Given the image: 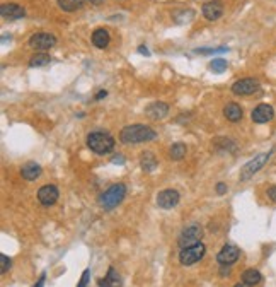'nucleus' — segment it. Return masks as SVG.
<instances>
[{
    "mask_svg": "<svg viewBox=\"0 0 276 287\" xmlns=\"http://www.w3.org/2000/svg\"><path fill=\"white\" fill-rule=\"evenodd\" d=\"M157 137L155 130H152L150 126L147 125H128L121 130L120 133V140L126 146H133V144H142V142H148L154 140Z\"/></svg>",
    "mask_w": 276,
    "mask_h": 287,
    "instance_id": "obj_1",
    "label": "nucleus"
},
{
    "mask_svg": "<svg viewBox=\"0 0 276 287\" xmlns=\"http://www.w3.org/2000/svg\"><path fill=\"white\" fill-rule=\"evenodd\" d=\"M87 147L96 154H109L114 149V138L108 132H92L87 135Z\"/></svg>",
    "mask_w": 276,
    "mask_h": 287,
    "instance_id": "obj_2",
    "label": "nucleus"
},
{
    "mask_svg": "<svg viewBox=\"0 0 276 287\" xmlns=\"http://www.w3.org/2000/svg\"><path fill=\"white\" fill-rule=\"evenodd\" d=\"M126 195V187L123 183H116V185H111L103 195L99 197V205L103 207L106 210H111L114 209L116 205L121 204V200L125 198Z\"/></svg>",
    "mask_w": 276,
    "mask_h": 287,
    "instance_id": "obj_3",
    "label": "nucleus"
},
{
    "mask_svg": "<svg viewBox=\"0 0 276 287\" xmlns=\"http://www.w3.org/2000/svg\"><path fill=\"white\" fill-rule=\"evenodd\" d=\"M205 244L203 243H198V244H193V246H188V248H182L181 253H179V261L181 265H186V267H189V265L196 263L205 256Z\"/></svg>",
    "mask_w": 276,
    "mask_h": 287,
    "instance_id": "obj_4",
    "label": "nucleus"
},
{
    "mask_svg": "<svg viewBox=\"0 0 276 287\" xmlns=\"http://www.w3.org/2000/svg\"><path fill=\"white\" fill-rule=\"evenodd\" d=\"M203 238V229L201 226L198 224H193V226H188L182 229V233L179 236V246L181 248H188V246H193V244H198L201 243L199 239Z\"/></svg>",
    "mask_w": 276,
    "mask_h": 287,
    "instance_id": "obj_5",
    "label": "nucleus"
},
{
    "mask_svg": "<svg viewBox=\"0 0 276 287\" xmlns=\"http://www.w3.org/2000/svg\"><path fill=\"white\" fill-rule=\"evenodd\" d=\"M269 156L271 153H266V154H259L256 156V158L252 159V161H249L247 164H245L244 168H242V171H240V181H247L252 178L256 173L261 170L262 166L266 164V161L269 159Z\"/></svg>",
    "mask_w": 276,
    "mask_h": 287,
    "instance_id": "obj_6",
    "label": "nucleus"
},
{
    "mask_svg": "<svg viewBox=\"0 0 276 287\" xmlns=\"http://www.w3.org/2000/svg\"><path fill=\"white\" fill-rule=\"evenodd\" d=\"M57 43V38L50 33H36L29 38V46L35 50H50Z\"/></svg>",
    "mask_w": 276,
    "mask_h": 287,
    "instance_id": "obj_7",
    "label": "nucleus"
},
{
    "mask_svg": "<svg viewBox=\"0 0 276 287\" xmlns=\"http://www.w3.org/2000/svg\"><path fill=\"white\" fill-rule=\"evenodd\" d=\"M259 89V82L256 79H240L232 84V92L237 96H249Z\"/></svg>",
    "mask_w": 276,
    "mask_h": 287,
    "instance_id": "obj_8",
    "label": "nucleus"
},
{
    "mask_svg": "<svg viewBox=\"0 0 276 287\" xmlns=\"http://www.w3.org/2000/svg\"><path fill=\"white\" fill-rule=\"evenodd\" d=\"M239 248L233 246V244H225L222 250L218 251V255H216V260H218L220 265H225V267H228V265L235 263L237 260H239Z\"/></svg>",
    "mask_w": 276,
    "mask_h": 287,
    "instance_id": "obj_9",
    "label": "nucleus"
},
{
    "mask_svg": "<svg viewBox=\"0 0 276 287\" xmlns=\"http://www.w3.org/2000/svg\"><path fill=\"white\" fill-rule=\"evenodd\" d=\"M179 192L177 190H162V192L157 195V205L162 207V209H172L179 204Z\"/></svg>",
    "mask_w": 276,
    "mask_h": 287,
    "instance_id": "obj_10",
    "label": "nucleus"
},
{
    "mask_svg": "<svg viewBox=\"0 0 276 287\" xmlns=\"http://www.w3.org/2000/svg\"><path fill=\"white\" fill-rule=\"evenodd\" d=\"M58 195H60V193H58V188L55 187V185H45V187H41L40 192H38V200H40L41 205L50 207L57 204Z\"/></svg>",
    "mask_w": 276,
    "mask_h": 287,
    "instance_id": "obj_11",
    "label": "nucleus"
},
{
    "mask_svg": "<svg viewBox=\"0 0 276 287\" xmlns=\"http://www.w3.org/2000/svg\"><path fill=\"white\" fill-rule=\"evenodd\" d=\"M273 116H274V109L269 104H259L250 113V118H252L254 123H267V121L273 120Z\"/></svg>",
    "mask_w": 276,
    "mask_h": 287,
    "instance_id": "obj_12",
    "label": "nucleus"
},
{
    "mask_svg": "<svg viewBox=\"0 0 276 287\" xmlns=\"http://www.w3.org/2000/svg\"><path fill=\"white\" fill-rule=\"evenodd\" d=\"M26 11L24 7H21L19 4H4L0 7V16H2L6 21H16V19H21L24 18Z\"/></svg>",
    "mask_w": 276,
    "mask_h": 287,
    "instance_id": "obj_13",
    "label": "nucleus"
},
{
    "mask_svg": "<svg viewBox=\"0 0 276 287\" xmlns=\"http://www.w3.org/2000/svg\"><path fill=\"white\" fill-rule=\"evenodd\" d=\"M222 14H223V6L218 0H210V2L203 4V16H205L208 21L220 19Z\"/></svg>",
    "mask_w": 276,
    "mask_h": 287,
    "instance_id": "obj_14",
    "label": "nucleus"
},
{
    "mask_svg": "<svg viewBox=\"0 0 276 287\" xmlns=\"http://www.w3.org/2000/svg\"><path fill=\"white\" fill-rule=\"evenodd\" d=\"M97 284H99V287H123V280H121L120 273L114 270V267H109L108 275L104 278H101Z\"/></svg>",
    "mask_w": 276,
    "mask_h": 287,
    "instance_id": "obj_15",
    "label": "nucleus"
},
{
    "mask_svg": "<svg viewBox=\"0 0 276 287\" xmlns=\"http://www.w3.org/2000/svg\"><path fill=\"white\" fill-rule=\"evenodd\" d=\"M167 113H169V106L165 103H160V101L152 103L150 106L147 108V115L148 118H152V120H160V118L167 116Z\"/></svg>",
    "mask_w": 276,
    "mask_h": 287,
    "instance_id": "obj_16",
    "label": "nucleus"
},
{
    "mask_svg": "<svg viewBox=\"0 0 276 287\" xmlns=\"http://www.w3.org/2000/svg\"><path fill=\"white\" fill-rule=\"evenodd\" d=\"M109 41H111V36H109V33L106 31V29L99 28V29H96V31L92 33V45H94L96 48L104 50L106 46L109 45Z\"/></svg>",
    "mask_w": 276,
    "mask_h": 287,
    "instance_id": "obj_17",
    "label": "nucleus"
},
{
    "mask_svg": "<svg viewBox=\"0 0 276 287\" xmlns=\"http://www.w3.org/2000/svg\"><path fill=\"white\" fill-rule=\"evenodd\" d=\"M21 175H23L24 180L28 181H35L41 176V166L36 163H28L23 166V170H21Z\"/></svg>",
    "mask_w": 276,
    "mask_h": 287,
    "instance_id": "obj_18",
    "label": "nucleus"
},
{
    "mask_svg": "<svg viewBox=\"0 0 276 287\" xmlns=\"http://www.w3.org/2000/svg\"><path fill=\"white\" fill-rule=\"evenodd\" d=\"M223 116L227 118L228 121H239L242 118V108L237 103H228L227 106L223 108Z\"/></svg>",
    "mask_w": 276,
    "mask_h": 287,
    "instance_id": "obj_19",
    "label": "nucleus"
},
{
    "mask_svg": "<svg viewBox=\"0 0 276 287\" xmlns=\"http://www.w3.org/2000/svg\"><path fill=\"white\" fill-rule=\"evenodd\" d=\"M140 164H142V170L143 171H154L157 168V159L152 153H143L142 159H140Z\"/></svg>",
    "mask_w": 276,
    "mask_h": 287,
    "instance_id": "obj_20",
    "label": "nucleus"
},
{
    "mask_svg": "<svg viewBox=\"0 0 276 287\" xmlns=\"http://www.w3.org/2000/svg\"><path fill=\"white\" fill-rule=\"evenodd\" d=\"M261 280H262V275L257 272V270H254V268H249V270H245V272L242 273V282H245V284L256 285Z\"/></svg>",
    "mask_w": 276,
    "mask_h": 287,
    "instance_id": "obj_21",
    "label": "nucleus"
},
{
    "mask_svg": "<svg viewBox=\"0 0 276 287\" xmlns=\"http://www.w3.org/2000/svg\"><path fill=\"white\" fill-rule=\"evenodd\" d=\"M58 6L65 12H74L84 6V0H58Z\"/></svg>",
    "mask_w": 276,
    "mask_h": 287,
    "instance_id": "obj_22",
    "label": "nucleus"
},
{
    "mask_svg": "<svg viewBox=\"0 0 276 287\" xmlns=\"http://www.w3.org/2000/svg\"><path fill=\"white\" fill-rule=\"evenodd\" d=\"M186 146L181 142L174 144V146L171 147V151H169V156H171V159H174V161H179V159H182L186 156Z\"/></svg>",
    "mask_w": 276,
    "mask_h": 287,
    "instance_id": "obj_23",
    "label": "nucleus"
},
{
    "mask_svg": "<svg viewBox=\"0 0 276 287\" xmlns=\"http://www.w3.org/2000/svg\"><path fill=\"white\" fill-rule=\"evenodd\" d=\"M50 62H52V58H50L46 53H36L35 57H31L29 65L31 67H43V65H48Z\"/></svg>",
    "mask_w": 276,
    "mask_h": 287,
    "instance_id": "obj_24",
    "label": "nucleus"
},
{
    "mask_svg": "<svg viewBox=\"0 0 276 287\" xmlns=\"http://www.w3.org/2000/svg\"><path fill=\"white\" fill-rule=\"evenodd\" d=\"M227 67H228V63H227V60H223V58H215V60L210 63V69L216 72V74H222V72L227 70Z\"/></svg>",
    "mask_w": 276,
    "mask_h": 287,
    "instance_id": "obj_25",
    "label": "nucleus"
},
{
    "mask_svg": "<svg viewBox=\"0 0 276 287\" xmlns=\"http://www.w3.org/2000/svg\"><path fill=\"white\" fill-rule=\"evenodd\" d=\"M11 268V260L6 255H0V272L6 273Z\"/></svg>",
    "mask_w": 276,
    "mask_h": 287,
    "instance_id": "obj_26",
    "label": "nucleus"
},
{
    "mask_svg": "<svg viewBox=\"0 0 276 287\" xmlns=\"http://www.w3.org/2000/svg\"><path fill=\"white\" fill-rule=\"evenodd\" d=\"M228 48H225V46H222V48H205V50H196V53H201V55H210V53H222V52H227Z\"/></svg>",
    "mask_w": 276,
    "mask_h": 287,
    "instance_id": "obj_27",
    "label": "nucleus"
},
{
    "mask_svg": "<svg viewBox=\"0 0 276 287\" xmlns=\"http://www.w3.org/2000/svg\"><path fill=\"white\" fill-rule=\"evenodd\" d=\"M89 277H91V270H84V273H82V277H80V282H79L77 287H87Z\"/></svg>",
    "mask_w": 276,
    "mask_h": 287,
    "instance_id": "obj_28",
    "label": "nucleus"
},
{
    "mask_svg": "<svg viewBox=\"0 0 276 287\" xmlns=\"http://www.w3.org/2000/svg\"><path fill=\"white\" fill-rule=\"evenodd\" d=\"M266 195H267V198H269L271 202H274V204H276V187H269V188H267Z\"/></svg>",
    "mask_w": 276,
    "mask_h": 287,
    "instance_id": "obj_29",
    "label": "nucleus"
},
{
    "mask_svg": "<svg viewBox=\"0 0 276 287\" xmlns=\"http://www.w3.org/2000/svg\"><path fill=\"white\" fill-rule=\"evenodd\" d=\"M216 193H218V195H223V193H227V185H225V183H218V185H216Z\"/></svg>",
    "mask_w": 276,
    "mask_h": 287,
    "instance_id": "obj_30",
    "label": "nucleus"
},
{
    "mask_svg": "<svg viewBox=\"0 0 276 287\" xmlns=\"http://www.w3.org/2000/svg\"><path fill=\"white\" fill-rule=\"evenodd\" d=\"M113 163L114 164H123V163H125V161H123V156H114Z\"/></svg>",
    "mask_w": 276,
    "mask_h": 287,
    "instance_id": "obj_31",
    "label": "nucleus"
},
{
    "mask_svg": "<svg viewBox=\"0 0 276 287\" xmlns=\"http://www.w3.org/2000/svg\"><path fill=\"white\" fill-rule=\"evenodd\" d=\"M35 287H45V273L40 277V280H38V284H36Z\"/></svg>",
    "mask_w": 276,
    "mask_h": 287,
    "instance_id": "obj_32",
    "label": "nucleus"
},
{
    "mask_svg": "<svg viewBox=\"0 0 276 287\" xmlns=\"http://www.w3.org/2000/svg\"><path fill=\"white\" fill-rule=\"evenodd\" d=\"M138 52H140V53H145V55H150V53H148V50H147V46H140Z\"/></svg>",
    "mask_w": 276,
    "mask_h": 287,
    "instance_id": "obj_33",
    "label": "nucleus"
},
{
    "mask_svg": "<svg viewBox=\"0 0 276 287\" xmlns=\"http://www.w3.org/2000/svg\"><path fill=\"white\" fill-rule=\"evenodd\" d=\"M233 287H250V284H245V282H239V284H235Z\"/></svg>",
    "mask_w": 276,
    "mask_h": 287,
    "instance_id": "obj_34",
    "label": "nucleus"
},
{
    "mask_svg": "<svg viewBox=\"0 0 276 287\" xmlns=\"http://www.w3.org/2000/svg\"><path fill=\"white\" fill-rule=\"evenodd\" d=\"M104 96H106V91H101L99 94L96 96V98H97V99H101V98H104Z\"/></svg>",
    "mask_w": 276,
    "mask_h": 287,
    "instance_id": "obj_35",
    "label": "nucleus"
},
{
    "mask_svg": "<svg viewBox=\"0 0 276 287\" xmlns=\"http://www.w3.org/2000/svg\"><path fill=\"white\" fill-rule=\"evenodd\" d=\"M89 2H91V4H101L103 0H89Z\"/></svg>",
    "mask_w": 276,
    "mask_h": 287,
    "instance_id": "obj_36",
    "label": "nucleus"
}]
</instances>
